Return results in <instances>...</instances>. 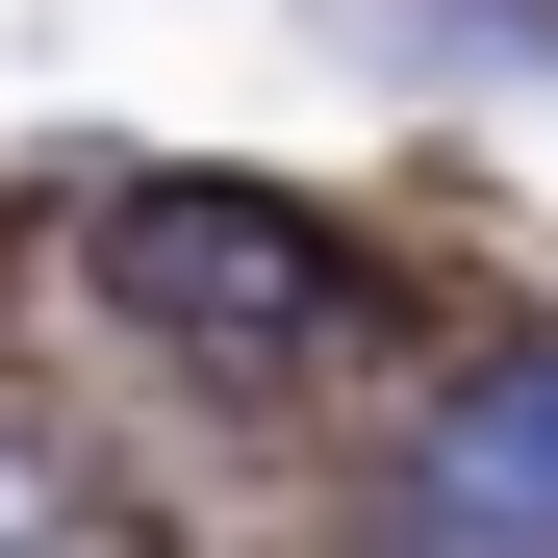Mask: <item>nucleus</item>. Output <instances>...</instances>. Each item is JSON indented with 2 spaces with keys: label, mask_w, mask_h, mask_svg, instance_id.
Here are the masks:
<instances>
[{
  "label": "nucleus",
  "mask_w": 558,
  "mask_h": 558,
  "mask_svg": "<svg viewBox=\"0 0 558 558\" xmlns=\"http://www.w3.org/2000/svg\"><path fill=\"white\" fill-rule=\"evenodd\" d=\"M432 508H457V533H558V355H533V381H483V407L432 432Z\"/></svg>",
  "instance_id": "1"
}]
</instances>
